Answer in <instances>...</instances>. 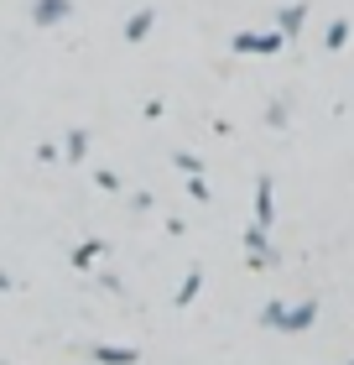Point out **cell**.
Returning <instances> with one entry per match:
<instances>
[{
    "label": "cell",
    "instance_id": "6da1fadb",
    "mask_svg": "<svg viewBox=\"0 0 354 365\" xmlns=\"http://www.w3.org/2000/svg\"><path fill=\"white\" fill-rule=\"evenodd\" d=\"M313 303H302V308H281V303H271V308H266V324H271V329H308L313 324Z\"/></svg>",
    "mask_w": 354,
    "mask_h": 365
},
{
    "label": "cell",
    "instance_id": "7a4b0ae2",
    "mask_svg": "<svg viewBox=\"0 0 354 365\" xmlns=\"http://www.w3.org/2000/svg\"><path fill=\"white\" fill-rule=\"evenodd\" d=\"M234 47L240 53H271V47H281V31L276 37H234Z\"/></svg>",
    "mask_w": 354,
    "mask_h": 365
},
{
    "label": "cell",
    "instance_id": "3957f363",
    "mask_svg": "<svg viewBox=\"0 0 354 365\" xmlns=\"http://www.w3.org/2000/svg\"><path fill=\"white\" fill-rule=\"evenodd\" d=\"M94 360H105V365H130V360H136V350H110V344H99Z\"/></svg>",
    "mask_w": 354,
    "mask_h": 365
},
{
    "label": "cell",
    "instance_id": "277c9868",
    "mask_svg": "<svg viewBox=\"0 0 354 365\" xmlns=\"http://www.w3.org/2000/svg\"><path fill=\"white\" fill-rule=\"evenodd\" d=\"M63 11H68V0H42V6H37V21H58Z\"/></svg>",
    "mask_w": 354,
    "mask_h": 365
},
{
    "label": "cell",
    "instance_id": "5b68a950",
    "mask_svg": "<svg viewBox=\"0 0 354 365\" xmlns=\"http://www.w3.org/2000/svg\"><path fill=\"white\" fill-rule=\"evenodd\" d=\"M146 26H151V11H141L136 21H130V31H125V37H130V42H136V37H146Z\"/></svg>",
    "mask_w": 354,
    "mask_h": 365
}]
</instances>
